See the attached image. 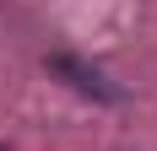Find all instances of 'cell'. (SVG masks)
<instances>
[{
    "instance_id": "2",
    "label": "cell",
    "mask_w": 157,
    "mask_h": 151,
    "mask_svg": "<svg viewBox=\"0 0 157 151\" xmlns=\"http://www.w3.org/2000/svg\"><path fill=\"white\" fill-rule=\"evenodd\" d=\"M0 151H6V146H0Z\"/></svg>"
},
{
    "instance_id": "1",
    "label": "cell",
    "mask_w": 157,
    "mask_h": 151,
    "mask_svg": "<svg viewBox=\"0 0 157 151\" xmlns=\"http://www.w3.org/2000/svg\"><path fill=\"white\" fill-rule=\"evenodd\" d=\"M49 70H54V76H65L76 92H87V97H98V103H119V87H114V81L98 70V65L76 60V54H49Z\"/></svg>"
}]
</instances>
